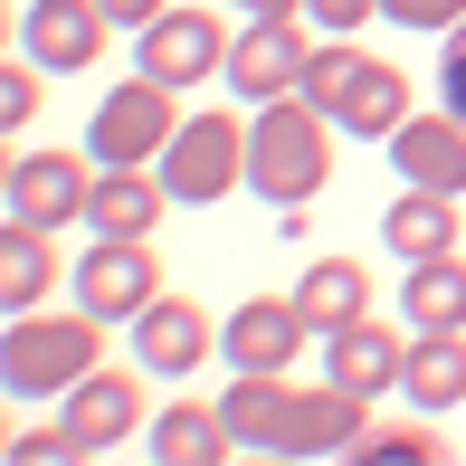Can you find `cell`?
<instances>
[{"label": "cell", "mask_w": 466, "mask_h": 466, "mask_svg": "<svg viewBox=\"0 0 466 466\" xmlns=\"http://www.w3.org/2000/svg\"><path fill=\"white\" fill-rule=\"evenodd\" d=\"M228 438L248 457H352L371 429V400L343 380H286V371H238L219 400Z\"/></svg>", "instance_id": "cell-1"}, {"label": "cell", "mask_w": 466, "mask_h": 466, "mask_svg": "<svg viewBox=\"0 0 466 466\" xmlns=\"http://www.w3.org/2000/svg\"><path fill=\"white\" fill-rule=\"evenodd\" d=\"M333 134L343 124L324 115V105L305 96H277L248 115V190H258L267 209H305L314 190L333 181Z\"/></svg>", "instance_id": "cell-2"}, {"label": "cell", "mask_w": 466, "mask_h": 466, "mask_svg": "<svg viewBox=\"0 0 466 466\" xmlns=\"http://www.w3.org/2000/svg\"><path fill=\"white\" fill-rule=\"evenodd\" d=\"M105 314H10L0 333V390L10 400H67L86 371H105Z\"/></svg>", "instance_id": "cell-3"}, {"label": "cell", "mask_w": 466, "mask_h": 466, "mask_svg": "<svg viewBox=\"0 0 466 466\" xmlns=\"http://www.w3.org/2000/svg\"><path fill=\"white\" fill-rule=\"evenodd\" d=\"M172 134H181V86H162V76H124V86H105L96 96V115H86V153H96V172H153L162 153H172Z\"/></svg>", "instance_id": "cell-4"}, {"label": "cell", "mask_w": 466, "mask_h": 466, "mask_svg": "<svg viewBox=\"0 0 466 466\" xmlns=\"http://www.w3.org/2000/svg\"><path fill=\"white\" fill-rule=\"evenodd\" d=\"M153 172H162V190H172V209L228 200V190H248V124L238 115H181L172 153H162Z\"/></svg>", "instance_id": "cell-5"}, {"label": "cell", "mask_w": 466, "mask_h": 466, "mask_svg": "<svg viewBox=\"0 0 466 466\" xmlns=\"http://www.w3.org/2000/svg\"><path fill=\"white\" fill-rule=\"evenodd\" d=\"M228 38H238V29H228L219 10L190 0V10H162L153 29H134V67L162 76V86H200V76L228 67Z\"/></svg>", "instance_id": "cell-6"}, {"label": "cell", "mask_w": 466, "mask_h": 466, "mask_svg": "<svg viewBox=\"0 0 466 466\" xmlns=\"http://www.w3.org/2000/svg\"><path fill=\"white\" fill-rule=\"evenodd\" d=\"M86 190H96V153H19L0 172V200L29 228H86Z\"/></svg>", "instance_id": "cell-7"}, {"label": "cell", "mask_w": 466, "mask_h": 466, "mask_svg": "<svg viewBox=\"0 0 466 466\" xmlns=\"http://www.w3.org/2000/svg\"><path fill=\"white\" fill-rule=\"evenodd\" d=\"M115 38L105 0H19V57H38L48 76H86Z\"/></svg>", "instance_id": "cell-8"}, {"label": "cell", "mask_w": 466, "mask_h": 466, "mask_svg": "<svg viewBox=\"0 0 466 466\" xmlns=\"http://www.w3.org/2000/svg\"><path fill=\"white\" fill-rule=\"evenodd\" d=\"M153 295H162V258H153V238H96L86 258H76V305L105 314V324H134Z\"/></svg>", "instance_id": "cell-9"}, {"label": "cell", "mask_w": 466, "mask_h": 466, "mask_svg": "<svg viewBox=\"0 0 466 466\" xmlns=\"http://www.w3.org/2000/svg\"><path fill=\"white\" fill-rule=\"evenodd\" d=\"M305 57H314V38L295 29V19H248L238 38H228V96H248V105H277L305 86Z\"/></svg>", "instance_id": "cell-10"}, {"label": "cell", "mask_w": 466, "mask_h": 466, "mask_svg": "<svg viewBox=\"0 0 466 466\" xmlns=\"http://www.w3.org/2000/svg\"><path fill=\"white\" fill-rule=\"evenodd\" d=\"M143 380H153L143 362H134V371H115V362H105V371H86L67 400H57V419H67L76 457H105V448H124V438L143 429Z\"/></svg>", "instance_id": "cell-11"}, {"label": "cell", "mask_w": 466, "mask_h": 466, "mask_svg": "<svg viewBox=\"0 0 466 466\" xmlns=\"http://www.w3.org/2000/svg\"><path fill=\"white\" fill-rule=\"evenodd\" d=\"M209 352H219V324H209L190 295H172V286H162L153 305L134 314V362L153 371V380H190V371L209 362Z\"/></svg>", "instance_id": "cell-12"}, {"label": "cell", "mask_w": 466, "mask_h": 466, "mask_svg": "<svg viewBox=\"0 0 466 466\" xmlns=\"http://www.w3.org/2000/svg\"><path fill=\"white\" fill-rule=\"evenodd\" d=\"M305 333H314V324H305L295 295H248V305H228L219 352H228V371H295Z\"/></svg>", "instance_id": "cell-13"}, {"label": "cell", "mask_w": 466, "mask_h": 466, "mask_svg": "<svg viewBox=\"0 0 466 466\" xmlns=\"http://www.w3.org/2000/svg\"><path fill=\"white\" fill-rule=\"evenodd\" d=\"M390 172L419 181V190H457L466 200V115H448V105H438V115H410L390 134Z\"/></svg>", "instance_id": "cell-14"}, {"label": "cell", "mask_w": 466, "mask_h": 466, "mask_svg": "<svg viewBox=\"0 0 466 466\" xmlns=\"http://www.w3.org/2000/svg\"><path fill=\"white\" fill-rule=\"evenodd\" d=\"M400 371H410V343H400L380 314H362V324H343V333H324V380H343V390H400Z\"/></svg>", "instance_id": "cell-15"}, {"label": "cell", "mask_w": 466, "mask_h": 466, "mask_svg": "<svg viewBox=\"0 0 466 466\" xmlns=\"http://www.w3.org/2000/svg\"><path fill=\"white\" fill-rule=\"evenodd\" d=\"M380 238H390L400 267H419V258H457V190H419V181H400V200L380 209Z\"/></svg>", "instance_id": "cell-16"}, {"label": "cell", "mask_w": 466, "mask_h": 466, "mask_svg": "<svg viewBox=\"0 0 466 466\" xmlns=\"http://www.w3.org/2000/svg\"><path fill=\"white\" fill-rule=\"evenodd\" d=\"M162 209H172L162 172H96V190H86V228L96 238H153Z\"/></svg>", "instance_id": "cell-17"}, {"label": "cell", "mask_w": 466, "mask_h": 466, "mask_svg": "<svg viewBox=\"0 0 466 466\" xmlns=\"http://www.w3.org/2000/svg\"><path fill=\"white\" fill-rule=\"evenodd\" d=\"M295 305H305V324H314V333L362 324V314H371V267H362V258H314V267H305V286H295Z\"/></svg>", "instance_id": "cell-18"}, {"label": "cell", "mask_w": 466, "mask_h": 466, "mask_svg": "<svg viewBox=\"0 0 466 466\" xmlns=\"http://www.w3.org/2000/svg\"><path fill=\"white\" fill-rule=\"evenodd\" d=\"M400 314L410 333H466V258H419L400 277Z\"/></svg>", "instance_id": "cell-19"}, {"label": "cell", "mask_w": 466, "mask_h": 466, "mask_svg": "<svg viewBox=\"0 0 466 466\" xmlns=\"http://www.w3.org/2000/svg\"><path fill=\"white\" fill-rule=\"evenodd\" d=\"M343 134H362V143H390L400 124H410V76L390 67V57H362V76H352V96H343Z\"/></svg>", "instance_id": "cell-20"}, {"label": "cell", "mask_w": 466, "mask_h": 466, "mask_svg": "<svg viewBox=\"0 0 466 466\" xmlns=\"http://www.w3.org/2000/svg\"><path fill=\"white\" fill-rule=\"evenodd\" d=\"M48 286H57V248H48V228L10 219V228H0V305H10V314H38V305H48Z\"/></svg>", "instance_id": "cell-21"}, {"label": "cell", "mask_w": 466, "mask_h": 466, "mask_svg": "<svg viewBox=\"0 0 466 466\" xmlns=\"http://www.w3.org/2000/svg\"><path fill=\"white\" fill-rule=\"evenodd\" d=\"M400 390H410V410H429V419L457 410V400H466V333H419Z\"/></svg>", "instance_id": "cell-22"}, {"label": "cell", "mask_w": 466, "mask_h": 466, "mask_svg": "<svg viewBox=\"0 0 466 466\" xmlns=\"http://www.w3.org/2000/svg\"><path fill=\"white\" fill-rule=\"evenodd\" d=\"M228 448H238V438H228V419L200 410V400H181V410L153 419V457H172V466H219Z\"/></svg>", "instance_id": "cell-23"}, {"label": "cell", "mask_w": 466, "mask_h": 466, "mask_svg": "<svg viewBox=\"0 0 466 466\" xmlns=\"http://www.w3.org/2000/svg\"><path fill=\"white\" fill-rule=\"evenodd\" d=\"M362 57H371V48H352V38H324V48L305 57V86H295V96L324 105V115H343V96H352V76H362Z\"/></svg>", "instance_id": "cell-24"}, {"label": "cell", "mask_w": 466, "mask_h": 466, "mask_svg": "<svg viewBox=\"0 0 466 466\" xmlns=\"http://www.w3.org/2000/svg\"><path fill=\"white\" fill-rule=\"evenodd\" d=\"M362 466H438L448 448H438V429H429V410L419 419H400V429H362V448H352Z\"/></svg>", "instance_id": "cell-25"}, {"label": "cell", "mask_w": 466, "mask_h": 466, "mask_svg": "<svg viewBox=\"0 0 466 466\" xmlns=\"http://www.w3.org/2000/svg\"><path fill=\"white\" fill-rule=\"evenodd\" d=\"M38 76H48L38 57H19V67L0 76V134H29L38 124Z\"/></svg>", "instance_id": "cell-26"}, {"label": "cell", "mask_w": 466, "mask_h": 466, "mask_svg": "<svg viewBox=\"0 0 466 466\" xmlns=\"http://www.w3.org/2000/svg\"><path fill=\"white\" fill-rule=\"evenodd\" d=\"M380 19H400V29H419V38H448L466 19V0H380Z\"/></svg>", "instance_id": "cell-27"}, {"label": "cell", "mask_w": 466, "mask_h": 466, "mask_svg": "<svg viewBox=\"0 0 466 466\" xmlns=\"http://www.w3.org/2000/svg\"><path fill=\"white\" fill-rule=\"evenodd\" d=\"M67 457H76L67 419H57V429H19V438H10V466H67Z\"/></svg>", "instance_id": "cell-28"}, {"label": "cell", "mask_w": 466, "mask_h": 466, "mask_svg": "<svg viewBox=\"0 0 466 466\" xmlns=\"http://www.w3.org/2000/svg\"><path fill=\"white\" fill-rule=\"evenodd\" d=\"M438 105H448V115H466V19L448 29V48H438Z\"/></svg>", "instance_id": "cell-29"}, {"label": "cell", "mask_w": 466, "mask_h": 466, "mask_svg": "<svg viewBox=\"0 0 466 466\" xmlns=\"http://www.w3.org/2000/svg\"><path fill=\"white\" fill-rule=\"evenodd\" d=\"M305 19H314L324 38H352L362 19H380V0H305Z\"/></svg>", "instance_id": "cell-30"}, {"label": "cell", "mask_w": 466, "mask_h": 466, "mask_svg": "<svg viewBox=\"0 0 466 466\" xmlns=\"http://www.w3.org/2000/svg\"><path fill=\"white\" fill-rule=\"evenodd\" d=\"M162 10H172V0H105V19H115V29H153Z\"/></svg>", "instance_id": "cell-31"}, {"label": "cell", "mask_w": 466, "mask_h": 466, "mask_svg": "<svg viewBox=\"0 0 466 466\" xmlns=\"http://www.w3.org/2000/svg\"><path fill=\"white\" fill-rule=\"evenodd\" d=\"M228 10H248V19H295L305 0H228Z\"/></svg>", "instance_id": "cell-32"}]
</instances>
